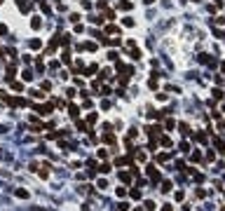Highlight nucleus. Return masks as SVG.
<instances>
[{"label": "nucleus", "instance_id": "f257e3e1", "mask_svg": "<svg viewBox=\"0 0 225 211\" xmlns=\"http://www.w3.org/2000/svg\"><path fill=\"white\" fill-rule=\"evenodd\" d=\"M148 176H150V181H160V171L155 167H148Z\"/></svg>", "mask_w": 225, "mask_h": 211}, {"label": "nucleus", "instance_id": "f03ea898", "mask_svg": "<svg viewBox=\"0 0 225 211\" xmlns=\"http://www.w3.org/2000/svg\"><path fill=\"white\" fill-rule=\"evenodd\" d=\"M17 5H19L21 12H28V9H31V2H28V0H17Z\"/></svg>", "mask_w": 225, "mask_h": 211}, {"label": "nucleus", "instance_id": "7ed1b4c3", "mask_svg": "<svg viewBox=\"0 0 225 211\" xmlns=\"http://www.w3.org/2000/svg\"><path fill=\"white\" fill-rule=\"evenodd\" d=\"M38 113H40V115H49V113H52V106H49V103H47V106H38Z\"/></svg>", "mask_w": 225, "mask_h": 211}, {"label": "nucleus", "instance_id": "20e7f679", "mask_svg": "<svg viewBox=\"0 0 225 211\" xmlns=\"http://www.w3.org/2000/svg\"><path fill=\"white\" fill-rule=\"evenodd\" d=\"M117 9H131V2L129 0H120L117 2Z\"/></svg>", "mask_w": 225, "mask_h": 211}, {"label": "nucleus", "instance_id": "39448f33", "mask_svg": "<svg viewBox=\"0 0 225 211\" xmlns=\"http://www.w3.org/2000/svg\"><path fill=\"white\" fill-rule=\"evenodd\" d=\"M68 110H70V115H73V117H77V115H80V108H77V106H73V103L68 106Z\"/></svg>", "mask_w": 225, "mask_h": 211}, {"label": "nucleus", "instance_id": "423d86ee", "mask_svg": "<svg viewBox=\"0 0 225 211\" xmlns=\"http://www.w3.org/2000/svg\"><path fill=\"white\" fill-rule=\"evenodd\" d=\"M38 5H40V9H42L45 14H49V5H47L45 0H38Z\"/></svg>", "mask_w": 225, "mask_h": 211}, {"label": "nucleus", "instance_id": "0eeeda50", "mask_svg": "<svg viewBox=\"0 0 225 211\" xmlns=\"http://www.w3.org/2000/svg\"><path fill=\"white\" fill-rule=\"evenodd\" d=\"M31 26H33V28H35V30H38V28H40V26H42V21H40V17H35V19H33V21H31Z\"/></svg>", "mask_w": 225, "mask_h": 211}, {"label": "nucleus", "instance_id": "6e6552de", "mask_svg": "<svg viewBox=\"0 0 225 211\" xmlns=\"http://www.w3.org/2000/svg\"><path fill=\"white\" fill-rule=\"evenodd\" d=\"M12 89L14 91H24V82H12Z\"/></svg>", "mask_w": 225, "mask_h": 211}, {"label": "nucleus", "instance_id": "1a4fd4ad", "mask_svg": "<svg viewBox=\"0 0 225 211\" xmlns=\"http://www.w3.org/2000/svg\"><path fill=\"white\" fill-rule=\"evenodd\" d=\"M17 197H21V199H26V197H28V190H21V188H19V190H17Z\"/></svg>", "mask_w": 225, "mask_h": 211}, {"label": "nucleus", "instance_id": "9d476101", "mask_svg": "<svg viewBox=\"0 0 225 211\" xmlns=\"http://www.w3.org/2000/svg\"><path fill=\"white\" fill-rule=\"evenodd\" d=\"M106 33H120V28H117V26H113V24H110V26H106Z\"/></svg>", "mask_w": 225, "mask_h": 211}, {"label": "nucleus", "instance_id": "9b49d317", "mask_svg": "<svg viewBox=\"0 0 225 211\" xmlns=\"http://www.w3.org/2000/svg\"><path fill=\"white\" fill-rule=\"evenodd\" d=\"M103 141H106V143H115V136H113V134H106Z\"/></svg>", "mask_w": 225, "mask_h": 211}, {"label": "nucleus", "instance_id": "f8f14e48", "mask_svg": "<svg viewBox=\"0 0 225 211\" xmlns=\"http://www.w3.org/2000/svg\"><path fill=\"white\" fill-rule=\"evenodd\" d=\"M24 80H26V82H31V80H33V73H31V70H24Z\"/></svg>", "mask_w": 225, "mask_h": 211}, {"label": "nucleus", "instance_id": "ddd939ff", "mask_svg": "<svg viewBox=\"0 0 225 211\" xmlns=\"http://www.w3.org/2000/svg\"><path fill=\"white\" fill-rule=\"evenodd\" d=\"M162 190H164V192H169V190H171V183H169V181H162Z\"/></svg>", "mask_w": 225, "mask_h": 211}, {"label": "nucleus", "instance_id": "4468645a", "mask_svg": "<svg viewBox=\"0 0 225 211\" xmlns=\"http://www.w3.org/2000/svg\"><path fill=\"white\" fill-rule=\"evenodd\" d=\"M92 73H96V66H94V63H92V66L85 70V75H92Z\"/></svg>", "mask_w": 225, "mask_h": 211}, {"label": "nucleus", "instance_id": "2eb2a0df", "mask_svg": "<svg viewBox=\"0 0 225 211\" xmlns=\"http://www.w3.org/2000/svg\"><path fill=\"white\" fill-rule=\"evenodd\" d=\"M98 171H101V174H108V171H110V167H108V164H101V167H98Z\"/></svg>", "mask_w": 225, "mask_h": 211}, {"label": "nucleus", "instance_id": "dca6fc26", "mask_svg": "<svg viewBox=\"0 0 225 211\" xmlns=\"http://www.w3.org/2000/svg\"><path fill=\"white\" fill-rule=\"evenodd\" d=\"M160 143H162V146H171V138H169V136H162Z\"/></svg>", "mask_w": 225, "mask_h": 211}, {"label": "nucleus", "instance_id": "f3484780", "mask_svg": "<svg viewBox=\"0 0 225 211\" xmlns=\"http://www.w3.org/2000/svg\"><path fill=\"white\" fill-rule=\"evenodd\" d=\"M145 211H155V202H145Z\"/></svg>", "mask_w": 225, "mask_h": 211}, {"label": "nucleus", "instance_id": "a211bd4d", "mask_svg": "<svg viewBox=\"0 0 225 211\" xmlns=\"http://www.w3.org/2000/svg\"><path fill=\"white\" fill-rule=\"evenodd\" d=\"M106 17L108 19H115V9H106Z\"/></svg>", "mask_w": 225, "mask_h": 211}, {"label": "nucleus", "instance_id": "6ab92c4d", "mask_svg": "<svg viewBox=\"0 0 225 211\" xmlns=\"http://www.w3.org/2000/svg\"><path fill=\"white\" fill-rule=\"evenodd\" d=\"M80 19H82V17H80V14H70V21H73V24H77V21H80Z\"/></svg>", "mask_w": 225, "mask_h": 211}, {"label": "nucleus", "instance_id": "aec40b11", "mask_svg": "<svg viewBox=\"0 0 225 211\" xmlns=\"http://www.w3.org/2000/svg\"><path fill=\"white\" fill-rule=\"evenodd\" d=\"M148 85H150V87H153V89H155V87H157V85H160V82H157V78H150V82H148Z\"/></svg>", "mask_w": 225, "mask_h": 211}, {"label": "nucleus", "instance_id": "412c9836", "mask_svg": "<svg viewBox=\"0 0 225 211\" xmlns=\"http://www.w3.org/2000/svg\"><path fill=\"white\" fill-rule=\"evenodd\" d=\"M129 195H131V197H134V199H141V192H138V190H131V192H129Z\"/></svg>", "mask_w": 225, "mask_h": 211}, {"label": "nucleus", "instance_id": "4be33fe9", "mask_svg": "<svg viewBox=\"0 0 225 211\" xmlns=\"http://www.w3.org/2000/svg\"><path fill=\"white\" fill-rule=\"evenodd\" d=\"M164 124H166V129H174V127H176V122H174V120H166Z\"/></svg>", "mask_w": 225, "mask_h": 211}, {"label": "nucleus", "instance_id": "5701e85b", "mask_svg": "<svg viewBox=\"0 0 225 211\" xmlns=\"http://www.w3.org/2000/svg\"><path fill=\"white\" fill-rule=\"evenodd\" d=\"M162 211H171V204H164V207H162Z\"/></svg>", "mask_w": 225, "mask_h": 211}, {"label": "nucleus", "instance_id": "b1692460", "mask_svg": "<svg viewBox=\"0 0 225 211\" xmlns=\"http://www.w3.org/2000/svg\"><path fill=\"white\" fill-rule=\"evenodd\" d=\"M143 2H148V5H150V2H155V0H143Z\"/></svg>", "mask_w": 225, "mask_h": 211}, {"label": "nucleus", "instance_id": "393cba45", "mask_svg": "<svg viewBox=\"0 0 225 211\" xmlns=\"http://www.w3.org/2000/svg\"><path fill=\"white\" fill-rule=\"evenodd\" d=\"M221 68H223V70H225V61H223V63H221Z\"/></svg>", "mask_w": 225, "mask_h": 211}, {"label": "nucleus", "instance_id": "a878e982", "mask_svg": "<svg viewBox=\"0 0 225 211\" xmlns=\"http://www.w3.org/2000/svg\"><path fill=\"white\" fill-rule=\"evenodd\" d=\"M0 54H2V52H0Z\"/></svg>", "mask_w": 225, "mask_h": 211}]
</instances>
